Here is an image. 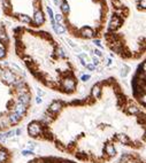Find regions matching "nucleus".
Wrapping results in <instances>:
<instances>
[{
	"mask_svg": "<svg viewBox=\"0 0 146 163\" xmlns=\"http://www.w3.org/2000/svg\"><path fill=\"white\" fill-rule=\"evenodd\" d=\"M23 118L18 115V114H16L15 112H12L9 115H8V121H9V124L12 125H16V124H18L21 121H22Z\"/></svg>",
	"mask_w": 146,
	"mask_h": 163,
	"instance_id": "f257e3e1",
	"label": "nucleus"
},
{
	"mask_svg": "<svg viewBox=\"0 0 146 163\" xmlns=\"http://www.w3.org/2000/svg\"><path fill=\"white\" fill-rule=\"evenodd\" d=\"M52 26H53V29L55 30V32L57 34V35H63L65 32H66V29L63 28V26L60 24V23H52Z\"/></svg>",
	"mask_w": 146,
	"mask_h": 163,
	"instance_id": "f03ea898",
	"label": "nucleus"
},
{
	"mask_svg": "<svg viewBox=\"0 0 146 163\" xmlns=\"http://www.w3.org/2000/svg\"><path fill=\"white\" fill-rule=\"evenodd\" d=\"M61 11H62L63 14H68V12H69V5H68L67 0H63V3L61 5Z\"/></svg>",
	"mask_w": 146,
	"mask_h": 163,
	"instance_id": "7ed1b4c3",
	"label": "nucleus"
},
{
	"mask_svg": "<svg viewBox=\"0 0 146 163\" xmlns=\"http://www.w3.org/2000/svg\"><path fill=\"white\" fill-rule=\"evenodd\" d=\"M36 147H37V145H35V144H31V143H29V144L25 146V148H26L28 151H31V152H34V151L36 149Z\"/></svg>",
	"mask_w": 146,
	"mask_h": 163,
	"instance_id": "20e7f679",
	"label": "nucleus"
},
{
	"mask_svg": "<svg viewBox=\"0 0 146 163\" xmlns=\"http://www.w3.org/2000/svg\"><path fill=\"white\" fill-rule=\"evenodd\" d=\"M34 156L35 155V153L34 152H31V151H22V156Z\"/></svg>",
	"mask_w": 146,
	"mask_h": 163,
	"instance_id": "39448f33",
	"label": "nucleus"
},
{
	"mask_svg": "<svg viewBox=\"0 0 146 163\" xmlns=\"http://www.w3.org/2000/svg\"><path fill=\"white\" fill-rule=\"evenodd\" d=\"M92 61H93V66H94V67L100 66V60H99L98 58H96L94 55H92Z\"/></svg>",
	"mask_w": 146,
	"mask_h": 163,
	"instance_id": "423d86ee",
	"label": "nucleus"
},
{
	"mask_svg": "<svg viewBox=\"0 0 146 163\" xmlns=\"http://www.w3.org/2000/svg\"><path fill=\"white\" fill-rule=\"evenodd\" d=\"M85 68H86V69H89L90 71H94V70H96V67H94L93 64H91V63H86Z\"/></svg>",
	"mask_w": 146,
	"mask_h": 163,
	"instance_id": "0eeeda50",
	"label": "nucleus"
},
{
	"mask_svg": "<svg viewBox=\"0 0 146 163\" xmlns=\"http://www.w3.org/2000/svg\"><path fill=\"white\" fill-rule=\"evenodd\" d=\"M90 78H91V76H90V75H83L81 79H82L83 82H87V80H89Z\"/></svg>",
	"mask_w": 146,
	"mask_h": 163,
	"instance_id": "6e6552de",
	"label": "nucleus"
},
{
	"mask_svg": "<svg viewBox=\"0 0 146 163\" xmlns=\"http://www.w3.org/2000/svg\"><path fill=\"white\" fill-rule=\"evenodd\" d=\"M55 20H56V23H59L62 21V15L61 14H56L55 15Z\"/></svg>",
	"mask_w": 146,
	"mask_h": 163,
	"instance_id": "1a4fd4ad",
	"label": "nucleus"
},
{
	"mask_svg": "<svg viewBox=\"0 0 146 163\" xmlns=\"http://www.w3.org/2000/svg\"><path fill=\"white\" fill-rule=\"evenodd\" d=\"M94 53H96V55H97V57H99V58H102V57H104V54L101 53V51H100V49H94Z\"/></svg>",
	"mask_w": 146,
	"mask_h": 163,
	"instance_id": "9d476101",
	"label": "nucleus"
},
{
	"mask_svg": "<svg viewBox=\"0 0 146 163\" xmlns=\"http://www.w3.org/2000/svg\"><path fill=\"white\" fill-rule=\"evenodd\" d=\"M37 94H38V97H40V98H42V97H43V95H45L46 93H45V92H44L43 90L38 89V90H37Z\"/></svg>",
	"mask_w": 146,
	"mask_h": 163,
	"instance_id": "9b49d317",
	"label": "nucleus"
},
{
	"mask_svg": "<svg viewBox=\"0 0 146 163\" xmlns=\"http://www.w3.org/2000/svg\"><path fill=\"white\" fill-rule=\"evenodd\" d=\"M93 43H94L99 48H102V45L100 44V40H99V39H94V40H93Z\"/></svg>",
	"mask_w": 146,
	"mask_h": 163,
	"instance_id": "f8f14e48",
	"label": "nucleus"
},
{
	"mask_svg": "<svg viewBox=\"0 0 146 163\" xmlns=\"http://www.w3.org/2000/svg\"><path fill=\"white\" fill-rule=\"evenodd\" d=\"M21 134H22V129H17L15 131V135H17V137H18V135H21Z\"/></svg>",
	"mask_w": 146,
	"mask_h": 163,
	"instance_id": "ddd939ff",
	"label": "nucleus"
},
{
	"mask_svg": "<svg viewBox=\"0 0 146 163\" xmlns=\"http://www.w3.org/2000/svg\"><path fill=\"white\" fill-rule=\"evenodd\" d=\"M36 102L39 105V103H42V102H43V99H42L40 97H37V98H36Z\"/></svg>",
	"mask_w": 146,
	"mask_h": 163,
	"instance_id": "4468645a",
	"label": "nucleus"
},
{
	"mask_svg": "<svg viewBox=\"0 0 146 163\" xmlns=\"http://www.w3.org/2000/svg\"><path fill=\"white\" fill-rule=\"evenodd\" d=\"M83 48H84V49H86V51H90V47H89V46H86V45H84V46H83Z\"/></svg>",
	"mask_w": 146,
	"mask_h": 163,
	"instance_id": "2eb2a0df",
	"label": "nucleus"
}]
</instances>
